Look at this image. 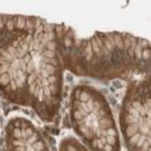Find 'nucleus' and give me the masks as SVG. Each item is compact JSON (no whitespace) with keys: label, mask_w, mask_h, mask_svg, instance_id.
<instances>
[{"label":"nucleus","mask_w":151,"mask_h":151,"mask_svg":"<svg viewBox=\"0 0 151 151\" xmlns=\"http://www.w3.org/2000/svg\"><path fill=\"white\" fill-rule=\"evenodd\" d=\"M119 126L127 151H150L149 75L128 81L120 106Z\"/></svg>","instance_id":"obj_4"},{"label":"nucleus","mask_w":151,"mask_h":151,"mask_svg":"<svg viewBox=\"0 0 151 151\" xmlns=\"http://www.w3.org/2000/svg\"><path fill=\"white\" fill-rule=\"evenodd\" d=\"M58 151H90L75 137L68 135L62 138L58 144Z\"/></svg>","instance_id":"obj_7"},{"label":"nucleus","mask_w":151,"mask_h":151,"mask_svg":"<svg viewBox=\"0 0 151 151\" xmlns=\"http://www.w3.org/2000/svg\"><path fill=\"white\" fill-rule=\"evenodd\" d=\"M4 143L7 151H51L40 129L24 116L9 119L4 127Z\"/></svg>","instance_id":"obj_5"},{"label":"nucleus","mask_w":151,"mask_h":151,"mask_svg":"<svg viewBox=\"0 0 151 151\" xmlns=\"http://www.w3.org/2000/svg\"><path fill=\"white\" fill-rule=\"evenodd\" d=\"M59 53L64 70L99 81L133 80L147 76L150 42L123 32H96L79 37L65 24H58Z\"/></svg>","instance_id":"obj_2"},{"label":"nucleus","mask_w":151,"mask_h":151,"mask_svg":"<svg viewBox=\"0 0 151 151\" xmlns=\"http://www.w3.org/2000/svg\"><path fill=\"white\" fill-rule=\"evenodd\" d=\"M0 94L33 110L44 122L59 114L64 94V67L58 24L40 18L29 32L0 48Z\"/></svg>","instance_id":"obj_1"},{"label":"nucleus","mask_w":151,"mask_h":151,"mask_svg":"<svg viewBox=\"0 0 151 151\" xmlns=\"http://www.w3.org/2000/svg\"><path fill=\"white\" fill-rule=\"evenodd\" d=\"M40 17L22 15H0V48L17 36L33 29Z\"/></svg>","instance_id":"obj_6"},{"label":"nucleus","mask_w":151,"mask_h":151,"mask_svg":"<svg viewBox=\"0 0 151 151\" xmlns=\"http://www.w3.org/2000/svg\"><path fill=\"white\" fill-rule=\"evenodd\" d=\"M69 121L90 151H122L119 126L105 94L87 83L75 85L69 94Z\"/></svg>","instance_id":"obj_3"}]
</instances>
